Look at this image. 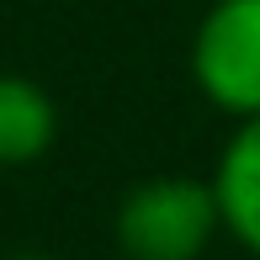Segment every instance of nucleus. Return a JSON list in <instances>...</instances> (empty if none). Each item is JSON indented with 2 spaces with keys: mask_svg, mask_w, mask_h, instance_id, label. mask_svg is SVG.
<instances>
[{
  "mask_svg": "<svg viewBox=\"0 0 260 260\" xmlns=\"http://www.w3.org/2000/svg\"><path fill=\"white\" fill-rule=\"evenodd\" d=\"M218 234L212 186L197 175H149L112 212V239L127 260H202Z\"/></svg>",
  "mask_w": 260,
  "mask_h": 260,
  "instance_id": "obj_1",
  "label": "nucleus"
},
{
  "mask_svg": "<svg viewBox=\"0 0 260 260\" xmlns=\"http://www.w3.org/2000/svg\"><path fill=\"white\" fill-rule=\"evenodd\" d=\"M191 85L207 106L260 117V0H212L191 32Z\"/></svg>",
  "mask_w": 260,
  "mask_h": 260,
  "instance_id": "obj_2",
  "label": "nucleus"
},
{
  "mask_svg": "<svg viewBox=\"0 0 260 260\" xmlns=\"http://www.w3.org/2000/svg\"><path fill=\"white\" fill-rule=\"evenodd\" d=\"M207 186H212V202H218L223 234L239 250L260 255V117L234 122Z\"/></svg>",
  "mask_w": 260,
  "mask_h": 260,
  "instance_id": "obj_3",
  "label": "nucleus"
},
{
  "mask_svg": "<svg viewBox=\"0 0 260 260\" xmlns=\"http://www.w3.org/2000/svg\"><path fill=\"white\" fill-rule=\"evenodd\" d=\"M58 138V106L27 75H0V170L38 165Z\"/></svg>",
  "mask_w": 260,
  "mask_h": 260,
  "instance_id": "obj_4",
  "label": "nucleus"
},
{
  "mask_svg": "<svg viewBox=\"0 0 260 260\" xmlns=\"http://www.w3.org/2000/svg\"><path fill=\"white\" fill-rule=\"evenodd\" d=\"M6 260H53V255H38V250H16V255H6Z\"/></svg>",
  "mask_w": 260,
  "mask_h": 260,
  "instance_id": "obj_5",
  "label": "nucleus"
}]
</instances>
